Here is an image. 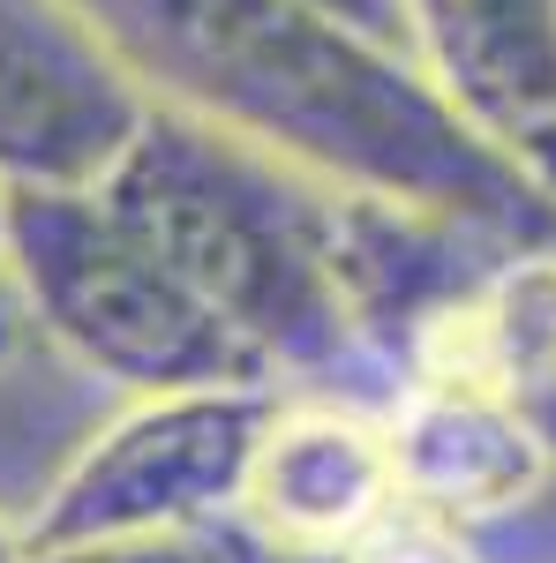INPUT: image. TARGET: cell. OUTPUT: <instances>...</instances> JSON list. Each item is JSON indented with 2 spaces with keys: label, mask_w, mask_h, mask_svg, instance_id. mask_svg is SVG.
I'll use <instances>...</instances> for the list:
<instances>
[{
  "label": "cell",
  "mask_w": 556,
  "mask_h": 563,
  "mask_svg": "<svg viewBox=\"0 0 556 563\" xmlns=\"http://www.w3.org/2000/svg\"><path fill=\"white\" fill-rule=\"evenodd\" d=\"M23 563H301L271 549L249 519L181 526V533H129V541H84V549H39Z\"/></svg>",
  "instance_id": "9c48e42d"
},
{
  "label": "cell",
  "mask_w": 556,
  "mask_h": 563,
  "mask_svg": "<svg viewBox=\"0 0 556 563\" xmlns=\"http://www.w3.org/2000/svg\"><path fill=\"white\" fill-rule=\"evenodd\" d=\"M279 398L286 390L271 384L121 398L76 435V451L53 466L39 504L23 511V556L241 519V488Z\"/></svg>",
  "instance_id": "277c9868"
},
{
  "label": "cell",
  "mask_w": 556,
  "mask_h": 563,
  "mask_svg": "<svg viewBox=\"0 0 556 563\" xmlns=\"http://www.w3.org/2000/svg\"><path fill=\"white\" fill-rule=\"evenodd\" d=\"M331 15H346V23H361L369 38H384V45H399V0H324ZM406 53V45H399Z\"/></svg>",
  "instance_id": "8fae6325"
},
{
  "label": "cell",
  "mask_w": 556,
  "mask_h": 563,
  "mask_svg": "<svg viewBox=\"0 0 556 563\" xmlns=\"http://www.w3.org/2000/svg\"><path fill=\"white\" fill-rule=\"evenodd\" d=\"M0 256L45 346L113 398L271 384V368L196 301L106 188H0Z\"/></svg>",
  "instance_id": "3957f363"
},
{
  "label": "cell",
  "mask_w": 556,
  "mask_h": 563,
  "mask_svg": "<svg viewBox=\"0 0 556 563\" xmlns=\"http://www.w3.org/2000/svg\"><path fill=\"white\" fill-rule=\"evenodd\" d=\"M399 511L467 533L519 511L549 481V429L473 376H414L384 413Z\"/></svg>",
  "instance_id": "ba28073f"
},
{
  "label": "cell",
  "mask_w": 556,
  "mask_h": 563,
  "mask_svg": "<svg viewBox=\"0 0 556 563\" xmlns=\"http://www.w3.org/2000/svg\"><path fill=\"white\" fill-rule=\"evenodd\" d=\"M0 563H23V526L0 511Z\"/></svg>",
  "instance_id": "7c38bea8"
},
{
  "label": "cell",
  "mask_w": 556,
  "mask_h": 563,
  "mask_svg": "<svg viewBox=\"0 0 556 563\" xmlns=\"http://www.w3.org/2000/svg\"><path fill=\"white\" fill-rule=\"evenodd\" d=\"M151 106L257 143L324 188L556 249V196L504 166L399 45L324 0H68Z\"/></svg>",
  "instance_id": "6da1fadb"
},
{
  "label": "cell",
  "mask_w": 556,
  "mask_h": 563,
  "mask_svg": "<svg viewBox=\"0 0 556 563\" xmlns=\"http://www.w3.org/2000/svg\"><path fill=\"white\" fill-rule=\"evenodd\" d=\"M399 45L504 166L556 196V0H399Z\"/></svg>",
  "instance_id": "8992f818"
},
{
  "label": "cell",
  "mask_w": 556,
  "mask_h": 563,
  "mask_svg": "<svg viewBox=\"0 0 556 563\" xmlns=\"http://www.w3.org/2000/svg\"><path fill=\"white\" fill-rule=\"evenodd\" d=\"M151 90L68 0H0V188H98Z\"/></svg>",
  "instance_id": "5b68a950"
},
{
  "label": "cell",
  "mask_w": 556,
  "mask_h": 563,
  "mask_svg": "<svg viewBox=\"0 0 556 563\" xmlns=\"http://www.w3.org/2000/svg\"><path fill=\"white\" fill-rule=\"evenodd\" d=\"M98 188L196 286V301L226 316L279 390L361 353L346 294V188L166 106H151Z\"/></svg>",
  "instance_id": "7a4b0ae2"
},
{
  "label": "cell",
  "mask_w": 556,
  "mask_h": 563,
  "mask_svg": "<svg viewBox=\"0 0 556 563\" xmlns=\"http://www.w3.org/2000/svg\"><path fill=\"white\" fill-rule=\"evenodd\" d=\"M346 563H473L467 549V533H451V526H436V519H414V511H399L391 526H377L361 549Z\"/></svg>",
  "instance_id": "30bf717a"
},
{
  "label": "cell",
  "mask_w": 556,
  "mask_h": 563,
  "mask_svg": "<svg viewBox=\"0 0 556 563\" xmlns=\"http://www.w3.org/2000/svg\"><path fill=\"white\" fill-rule=\"evenodd\" d=\"M241 519L301 563H346L377 526L399 519V474H391L384 421L286 390L257 443Z\"/></svg>",
  "instance_id": "52a82bcc"
}]
</instances>
